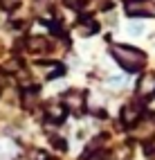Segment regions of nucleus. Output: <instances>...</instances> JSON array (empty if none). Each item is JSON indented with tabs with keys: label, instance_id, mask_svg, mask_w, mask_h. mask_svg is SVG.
<instances>
[{
	"label": "nucleus",
	"instance_id": "f257e3e1",
	"mask_svg": "<svg viewBox=\"0 0 155 160\" xmlns=\"http://www.w3.org/2000/svg\"><path fill=\"white\" fill-rule=\"evenodd\" d=\"M112 54L117 57V61L126 70H137L144 63V54H142V52L133 50V48H126V45H115V48H112Z\"/></svg>",
	"mask_w": 155,
	"mask_h": 160
},
{
	"label": "nucleus",
	"instance_id": "f03ea898",
	"mask_svg": "<svg viewBox=\"0 0 155 160\" xmlns=\"http://www.w3.org/2000/svg\"><path fill=\"white\" fill-rule=\"evenodd\" d=\"M137 92H139V97H151V95L155 92V77H153V74H146V77L139 79Z\"/></svg>",
	"mask_w": 155,
	"mask_h": 160
},
{
	"label": "nucleus",
	"instance_id": "7ed1b4c3",
	"mask_svg": "<svg viewBox=\"0 0 155 160\" xmlns=\"http://www.w3.org/2000/svg\"><path fill=\"white\" fill-rule=\"evenodd\" d=\"M126 12L130 16H135V14H139V16H155V7H148L146 2L144 5H128Z\"/></svg>",
	"mask_w": 155,
	"mask_h": 160
},
{
	"label": "nucleus",
	"instance_id": "20e7f679",
	"mask_svg": "<svg viewBox=\"0 0 155 160\" xmlns=\"http://www.w3.org/2000/svg\"><path fill=\"white\" fill-rule=\"evenodd\" d=\"M65 104L70 106L72 111H81V106H83V97H81L79 92H72V95L65 97Z\"/></svg>",
	"mask_w": 155,
	"mask_h": 160
},
{
	"label": "nucleus",
	"instance_id": "39448f33",
	"mask_svg": "<svg viewBox=\"0 0 155 160\" xmlns=\"http://www.w3.org/2000/svg\"><path fill=\"white\" fill-rule=\"evenodd\" d=\"M124 120H126L128 124L137 120V113H135V108H133V106H128V108H126V111H124Z\"/></svg>",
	"mask_w": 155,
	"mask_h": 160
},
{
	"label": "nucleus",
	"instance_id": "423d86ee",
	"mask_svg": "<svg viewBox=\"0 0 155 160\" xmlns=\"http://www.w3.org/2000/svg\"><path fill=\"white\" fill-rule=\"evenodd\" d=\"M108 83H110V86H124V83H126V77H121V74H112Z\"/></svg>",
	"mask_w": 155,
	"mask_h": 160
},
{
	"label": "nucleus",
	"instance_id": "0eeeda50",
	"mask_svg": "<svg viewBox=\"0 0 155 160\" xmlns=\"http://www.w3.org/2000/svg\"><path fill=\"white\" fill-rule=\"evenodd\" d=\"M128 32H130V34H135V36L137 34H144V25L142 23H130L128 25Z\"/></svg>",
	"mask_w": 155,
	"mask_h": 160
},
{
	"label": "nucleus",
	"instance_id": "6e6552de",
	"mask_svg": "<svg viewBox=\"0 0 155 160\" xmlns=\"http://www.w3.org/2000/svg\"><path fill=\"white\" fill-rule=\"evenodd\" d=\"M29 48H32V50H43L45 48V41L43 38H34V41H29Z\"/></svg>",
	"mask_w": 155,
	"mask_h": 160
},
{
	"label": "nucleus",
	"instance_id": "1a4fd4ad",
	"mask_svg": "<svg viewBox=\"0 0 155 160\" xmlns=\"http://www.w3.org/2000/svg\"><path fill=\"white\" fill-rule=\"evenodd\" d=\"M153 160H155V156H153Z\"/></svg>",
	"mask_w": 155,
	"mask_h": 160
}]
</instances>
